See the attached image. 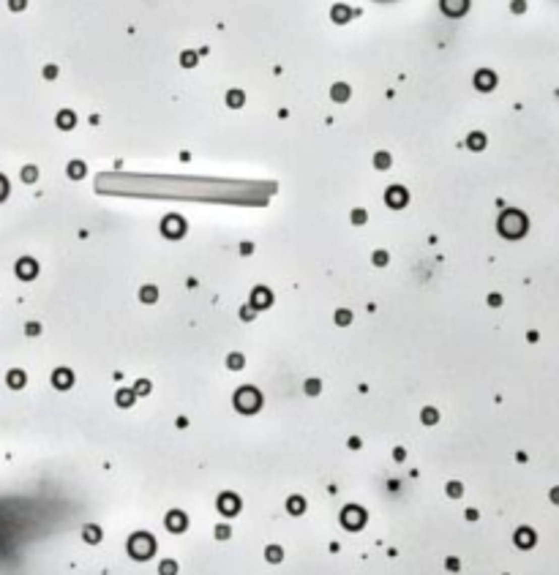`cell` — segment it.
Instances as JSON below:
<instances>
[{"mask_svg":"<svg viewBox=\"0 0 559 575\" xmlns=\"http://www.w3.org/2000/svg\"><path fill=\"white\" fill-rule=\"evenodd\" d=\"M9 385H11V387H22V385H25V373H22V371H11V373H9Z\"/></svg>","mask_w":559,"mask_h":575,"instance_id":"603a6c76","label":"cell"},{"mask_svg":"<svg viewBox=\"0 0 559 575\" xmlns=\"http://www.w3.org/2000/svg\"><path fill=\"white\" fill-rule=\"evenodd\" d=\"M374 166H376V169H387V166H390V156H387L385 150H379L374 156Z\"/></svg>","mask_w":559,"mask_h":575,"instance_id":"44dd1931","label":"cell"},{"mask_svg":"<svg viewBox=\"0 0 559 575\" xmlns=\"http://www.w3.org/2000/svg\"><path fill=\"white\" fill-rule=\"evenodd\" d=\"M180 66H183V69H194V66H197V52H191V49L180 52Z\"/></svg>","mask_w":559,"mask_h":575,"instance_id":"d6986e66","label":"cell"},{"mask_svg":"<svg viewBox=\"0 0 559 575\" xmlns=\"http://www.w3.org/2000/svg\"><path fill=\"white\" fill-rule=\"evenodd\" d=\"M336 322H339V325H349V322H352V313H349V311H336Z\"/></svg>","mask_w":559,"mask_h":575,"instance_id":"f1b7e54d","label":"cell"},{"mask_svg":"<svg viewBox=\"0 0 559 575\" xmlns=\"http://www.w3.org/2000/svg\"><path fill=\"white\" fill-rule=\"evenodd\" d=\"M259 404H262V396L254 390V387H243V390L235 396V406H238L240 412H246V414L254 412V409H259Z\"/></svg>","mask_w":559,"mask_h":575,"instance_id":"7a4b0ae2","label":"cell"},{"mask_svg":"<svg viewBox=\"0 0 559 575\" xmlns=\"http://www.w3.org/2000/svg\"><path fill=\"white\" fill-rule=\"evenodd\" d=\"M85 172H87V169H85L82 161H71V164H69V177H71V180H82Z\"/></svg>","mask_w":559,"mask_h":575,"instance_id":"ac0fdd59","label":"cell"},{"mask_svg":"<svg viewBox=\"0 0 559 575\" xmlns=\"http://www.w3.org/2000/svg\"><path fill=\"white\" fill-rule=\"evenodd\" d=\"M366 218H368V213L366 210H360V207H358V210H352V224H366Z\"/></svg>","mask_w":559,"mask_h":575,"instance_id":"4316f807","label":"cell"},{"mask_svg":"<svg viewBox=\"0 0 559 575\" xmlns=\"http://www.w3.org/2000/svg\"><path fill=\"white\" fill-rule=\"evenodd\" d=\"M496 229H499L502 237L518 240L527 232V216H524L521 210H505L499 216V221H496Z\"/></svg>","mask_w":559,"mask_h":575,"instance_id":"6da1fadb","label":"cell"},{"mask_svg":"<svg viewBox=\"0 0 559 575\" xmlns=\"http://www.w3.org/2000/svg\"><path fill=\"white\" fill-rule=\"evenodd\" d=\"M52 385H55V387H69L71 385V373L66 371V368H58L55 376H52Z\"/></svg>","mask_w":559,"mask_h":575,"instance_id":"e0dca14e","label":"cell"},{"mask_svg":"<svg viewBox=\"0 0 559 575\" xmlns=\"http://www.w3.org/2000/svg\"><path fill=\"white\" fill-rule=\"evenodd\" d=\"M254 311H257V308H254V305H248V308L240 311V316H243V319H251V316H254Z\"/></svg>","mask_w":559,"mask_h":575,"instance_id":"74e56055","label":"cell"},{"mask_svg":"<svg viewBox=\"0 0 559 575\" xmlns=\"http://www.w3.org/2000/svg\"><path fill=\"white\" fill-rule=\"evenodd\" d=\"M439 9L444 17H464L469 11V0H439Z\"/></svg>","mask_w":559,"mask_h":575,"instance_id":"5b68a950","label":"cell"},{"mask_svg":"<svg viewBox=\"0 0 559 575\" xmlns=\"http://www.w3.org/2000/svg\"><path fill=\"white\" fill-rule=\"evenodd\" d=\"M131 553L134 556H150L153 553V537H145V534H137L131 540Z\"/></svg>","mask_w":559,"mask_h":575,"instance_id":"ba28073f","label":"cell"},{"mask_svg":"<svg viewBox=\"0 0 559 575\" xmlns=\"http://www.w3.org/2000/svg\"><path fill=\"white\" fill-rule=\"evenodd\" d=\"M551 499H554L556 504H559V488H554V491H551Z\"/></svg>","mask_w":559,"mask_h":575,"instance_id":"b9f144b4","label":"cell"},{"mask_svg":"<svg viewBox=\"0 0 559 575\" xmlns=\"http://www.w3.org/2000/svg\"><path fill=\"white\" fill-rule=\"evenodd\" d=\"M467 148L469 150H483V148H486V134H483V131H472L467 137Z\"/></svg>","mask_w":559,"mask_h":575,"instance_id":"5bb4252c","label":"cell"},{"mask_svg":"<svg viewBox=\"0 0 559 575\" xmlns=\"http://www.w3.org/2000/svg\"><path fill=\"white\" fill-rule=\"evenodd\" d=\"M306 390H308V396H316V390H319V382H314V379H311V382L306 385Z\"/></svg>","mask_w":559,"mask_h":575,"instance_id":"8d00e7d4","label":"cell"},{"mask_svg":"<svg viewBox=\"0 0 559 575\" xmlns=\"http://www.w3.org/2000/svg\"><path fill=\"white\" fill-rule=\"evenodd\" d=\"M6 197H9V180H6L3 175H0V202H3Z\"/></svg>","mask_w":559,"mask_h":575,"instance_id":"f546056e","label":"cell"},{"mask_svg":"<svg viewBox=\"0 0 559 575\" xmlns=\"http://www.w3.org/2000/svg\"><path fill=\"white\" fill-rule=\"evenodd\" d=\"M349 96H352V90H349L347 82H336L333 88H330V98H333L336 104H344L349 101Z\"/></svg>","mask_w":559,"mask_h":575,"instance_id":"8fae6325","label":"cell"},{"mask_svg":"<svg viewBox=\"0 0 559 575\" xmlns=\"http://www.w3.org/2000/svg\"><path fill=\"white\" fill-rule=\"evenodd\" d=\"M44 77H46V79H55V77H58V66H46V69H44Z\"/></svg>","mask_w":559,"mask_h":575,"instance_id":"e575fe53","label":"cell"},{"mask_svg":"<svg viewBox=\"0 0 559 575\" xmlns=\"http://www.w3.org/2000/svg\"><path fill=\"white\" fill-rule=\"evenodd\" d=\"M145 393H150V382H139L137 385V396H145Z\"/></svg>","mask_w":559,"mask_h":575,"instance_id":"d590c367","label":"cell"},{"mask_svg":"<svg viewBox=\"0 0 559 575\" xmlns=\"http://www.w3.org/2000/svg\"><path fill=\"white\" fill-rule=\"evenodd\" d=\"M385 202H387V207L401 210V207L409 202V191L404 188V185H390V188L385 191Z\"/></svg>","mask_w":559,"mask_h":575,"instance_id":"277c9868","label":"cell"},{"mask_svg":"<svg viewBox=\"0 0 559 575\" xmlns=\"http://www.w3.org/2000/svg\"><path fill=\"white\" fill-rule=\"evenodd\" d=\"M423 423H436V409H426V412H423Z\"/></svg>","mask_w":559,"mask_h":575,"instance_id":"d6a6232c","label":"cell"},{"mask_svg":"<svg viewBox=\"0 0 559 575\" xmlns=\"http://www.w3.org/2000/svg\"><path fill=\"white\" fill-rule=\"evenodd\" d=\"M36 333H41V327H38L36 322H30L28 325V336H36Z\"/></svg>","mask_w":559,"mask_h":575,"instance_id":"f35d334b","label":"cell"},{"mask_svg":"<svg viewBox=\"0 0 559 575\" xmlns=\"http://www.w3.org/2000/svg\"><path fill=\"white\" fill-rule=\"evenodd\" d=\"M270 303H273V295L265 289V286H257V289H254V295H251V305H254V308H267Z\"/></svg>","mask_w":559,"mask_h":575,"instance_id":"30bf717a","label":"cell"},{"mask_svg":"<svg viewBox=\"0 0 559 575\" xmlns=\"http://www.w3.org/2000/svg\"><path fill=\"white\" fill-rule=\"evenodd\" d=\"M161 235L170 237V240H178L186 235V221L180 216H164V221H161Z\"/></svg>","mask_w":559,"mask_h":575,"instance_id":"3957f363","label":"cell"},{"mask_svg":"<svg viewBox=\"0 0 559 575\" xmlns=\"http://www.w3.org/2000/svg\"><path fill=\"white\" fill-rule=\"evenodd\" d=\"M510 9H513L516 14H521V11L527 9V3H524V0H513V3H510Z\"/></svg>","mask_w":559,"mask_h":575,"instance_id":"836d02e7","label":"cell"},{"mask_svg":"<svg viewBox=\"0 0 559 575\" xmlns=\"http://www.w3.org/2000/svg\"><path fill=\"white\" fill-rule=\"evenodd\" d=\"M118 404H120V406H131V404H134V390H120Z\"/></svg>","mask_w":559,"mask_h":575,"instance_id":"cb8c5ba5","label":"cell"},{"mask_svg":"<svg viewBox=\"0 0 559 575\" xmlns=\"http://www.w3.org/2000/svg\"><path fill=\"white\" fill-rule=\"evenodd\" d=\"M352 17H355V11L349 9L347 3H336L333 9H330V19H333L336 25H347Z\"/></svg>","mask_w":559,"mask_h":575,"instance_id":"9c48e42d","label":"cell"},{"mask_svg":"<svg viewBox=\"0 0 559 575\" xmlns=\"http://www.w3.org/2000/svg\"><path fill=\"white\" fill-rule=\"evenodd\" d=\"M166 526H172V529L175 532H180V529H183V516H172V518H166Z\"/></svg>","mask_w":559,"mask_h":575,"instance_id":"d4e9b609","label":"cell"},{"mask_svg":"<svg viewBox=\"0 0 559 575\" xmlns=\"http://www.w3.org/2000/svg\"><path fill=\"white\" fill-rule=\"evenodd\" d=\"M161 567H164V575H166V572H175V564H172V561H164Z\"/></svg>","mask_w":559,"mask_h":575,"instance_id":"ab89813d","label":"cell"},{"mask_svg":"<svg viewBox=\"0 0 559 575\" xmlns=\"http://www.w3.org/2000/svg\"><path fill=\"white\" fill-rule=\"evenodd\" d=\"M227 363H230V368H240V365H243V357H240V354H230Z\"/></svg>","mask_w":559,"mask_h":575,"instance_id":"4dcf8cb0","label":"cell"},{"mask_svg":"<svg viewBox=\"0 0 559 575\" xmlns=\"http://www.w3.org/2000/svg\"><path fill=\"white\" fill-rule=\"evenodd\" d=\"M243 104H246V93L243 90L232 88L230 93H227V106H230V109H240Z\"/></svg>","mask_w":559,"mask_h":575,"instance_id":"4fadbf2b","label":"cell"},{"mask_svg":"<svg viewBox=\"0 0 559 575\" xmlns=\"http://www.w3.org/2000/svg\"><path fill=\"white\" fill-rule=\"evenodd\" d=\"M516 543L521 545V548H532V545H535V534H532L529 529H518V534H516Z\"/></svg>","mask_w":559,"mask_h":575,"instance_id":"2e32d148","label":"cell"},{"mask_svg":"<svg viewBox=\"0 0 559 575\" xmlns=\"http://www.w3.org/2000/svg\"><path fill=\"white\" fill-rule=\"evenodd\" d=\"M25 6H28V0H9V9L11 11H22Z\"/></svg>","mask_w":559,"mask_h":575,"instance_id":"1f68e13d","label":"cell"},{"mask_svg":"<svg viewBox=\"0 0 559 575\" xmlns=\"http://www.w3.org/2000/svg\"><path fill=\"white\" fill-rule=\"evenodd\" d=\"M303 507H306V501H303L300 496H292V499H289V510H292V513H303Z\"/></svg>","mask_w":559,"mask_h":575,"instance_id":"484cf974","label":"cell"},{"mask_svg":"<svg viewBox=\"0 0 559 575\" xmlns=\"http://www.w3.org/2000/svg\"><path fill=\"white\" fill-rule=\"evenodd\" d=\"M55 120H58V125H60L63 131H71V129H74V123H77V115H74L71 109H60Z\"/></svg>","mask_w":559,"mask_h":575,"instance_id":"7c38bea8","label":"cell"},{"mask_svg":"<svg viewBox=\"0 0 559 575\" xmlns=\"http://www.w3.org/2000/svg\"><path fill=\"white\" fill-rule=\"evenodd\" d=\"M22 180H25V183H36V180H38V169H36V166H25V169H22Z\"/></svg>","mask_w":559,"mask_h":575,"instance_id":"7402d4cb","label":"cell"},{"mask_svg":"<svg viewBox=\"0 0 559 575\" xmlns=\"http://www.w3.org/2000/svg\"><path fill=\"white\" fill-rule=\"evenodd\" d=\"M36 273H38V262L36 259H30V257H22L17 262V276L22 278V281H30V278H36Z\"/></svg>","mask_w":559,"mask_h":575,"instance_id":"52a82bcc","label":"cell"},{"mask_svg":"<svg viewBox=\"0 0 559 575\" xmlns=\"http://www.w3.org/2000/svg\"><path fill=\"white\" fill-rule=\"evenodd\" d=\"M448 493H461V485H448Z\"/></svg>","mask_w":559,"mask_h":575,"instance_id":"60d3db41","label":"cell"},{"mask_svg":"<svg viewBox=\"0 0 559 575\" xmlns=\"http://www.w3.org/2000/svg\"><path fill=\"white\" fill-rule=\"evenodd\" d=\"M475 88L480 90V93H488V90H494L496 88V74L491 69H480L475 74Z\"/></svg>","mask_w":559,"mask_h":575,"instance_id":"8992f818","label":"cell"},{"mask_svg":"<svg viewBox=\"0 0 559 575\" xmlns=\"http://www.w3.org/2000/svg\"><path fill=\"white\" fill-rule=\"evenodd\" d=\"M218 507H221L224 513H238L240 499H238V496H232V493H224V496H221V501H218Z\"/></svg>","mask_w":559,"mask_h":575,"instance_id":"9a60e30c","label":"cell"},{"mask_svg":"<svg viewBox=\"0 0 559 575\" xmlns=\"http://www.w3.org/2000/svg\"><path fill=\"white\" fill-rule=\"evenodd\" d=\"M139 297H142V303H156L158 289L156 286H142V289H139Z\"/></svg>","mask_w":559,"mask_h":575,"instance_id":"ffe728a7","label":"cell"},{"mask_svg":"<svg viewBox=\"0 0 559 575\" xmlns=\"http://www.w3.org/2000/svg\"><path fill=\"white\" fill-rule=\"evenodd\" d=\"M374 265L376 267H385L387 265V251H374Z\"/></svg>","mask_w":559,"mask_h":575,"instance_id":"83f0119b","label":"cell"}]
</instances>
